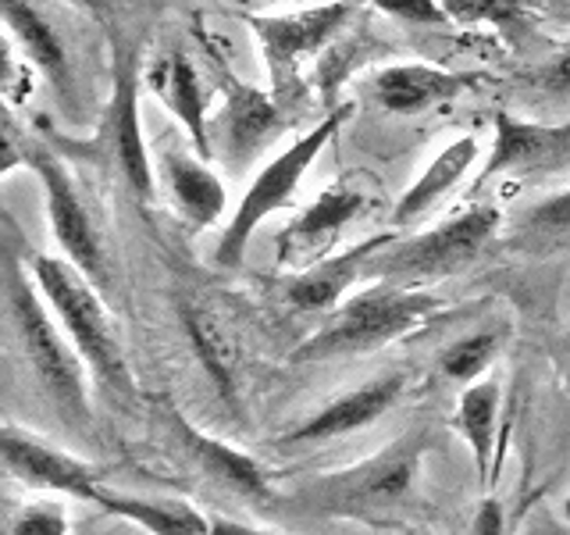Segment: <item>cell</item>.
Returning a JSON list of instances; mask_svg holds the SVG:
<instances>
[{
    "instance_id": "obj_1",
    "label": "cell",
    "mask_w": 570,
    "mask_h": 535,
    "mask_svg": "<svg viewBox=\"0 0 570 535\" xmlns=\"http://www.w3.org/2000/svg\"><path fill=\"white\" fill-rule=\"evenodd\" d=\"M0 285H4V314L18 353L40 386L50 410L71 432H86L94 425L89 410V368L71 347L58 314L50 311L47 296L36 285L26 264V243L18 236V225L8 218L4 225V261H0Z\"/></svg>"
},
{
    "instance_id": "obj_2",
    "label": "cell",
    "mask_w": 570,
    "mask_h": 535,
    "mask_svg": "<svg viewBox=\"0 0 570 535\" xmlns=\"http://www.w3.org/2000/svg\"><path fill=\"white\" fill-rule=\"evenodd\" d=\"M428 450H432V432L428 425H417L350 468L303 481L293 496H285V507L361 525H400V514L414 504Z\"/></svg>"
},
{
    "instance_id": "obj_3",
    "label": "cell",
    "mask_w": 570,
    "mask_h": 535,
    "mask_svg": "<svg viewBox=\"0 0 570 535\" xmlns=\"http://www.w3.org/2000/svg\"><path fill=\"white\" fill-rule=\"evenodd\" d=\"M26 264L47 296L50 311L58 314L61 329L68 332L71 347L79 350L94 382L121 407H132L139 400V386L125 353V335L111 308L100 296V285L89 279L82 268H76L68 257L29 250L26 243Z\"/></svg>"
},
{
    "instance_id": "obj_4",
    "label": "cell",
    "mask_w": 570,
    "mask_h": 535,
    "mask_svg": "<svg viewBox=\"0 0 570 535\" xmlns=\"http://www.w3.org/2000/svg\"><path fill=\"white\" fill-rule=\"evenodd\" d=\"M445 311V300L424 285L403 282H371L328 314L317 332H311L289 353L293 364H321L338 357L374 353L389 343L421 332Z\"/></svg>"
},
{
    "instance_id": "obj_5",
    "label": "cell",
    "mask_w": 570,
    "mask_h": 535,
    "mask_svg": "<svg viewBox=\"0 0 570 535\" xmlns=\"http://www.w3.org/2000/svg\"><path fill=\"white\" fill-rule=\"evenodd\" d=\"M361 11V0H325V4L285 11V14H246L267 68V89L289 115L311 104V86L303 68L314 65Z\"/></svg>"
},
{
    "instance_id": "obj_6",
    "label": "cell",
    "mask_w": 570,
    "mask_h": 535,
    "mask_svg": "<svg viewBox=\"0 0 570 535\" xmlns=\"http://www.w3.org/2000/svg\"><path fill=\"white\" fill-rule=\"evenodd\" d=\"M350 115H353V100L328 107V115L321 121H314V129H307L299 139H293L289 147H285L278 157L267 160V165L257 172V178L243 193L236 214H232L228 225L222 228L218 246H214V268L232 272V268L243 264L254 232L272 218V214L289 211L296 204V189L303 183V175L314 168V160L335 139V133L343 129Z\"/></svg>"
},
{
    "instance_id": "obj_7",
    "label": "cell",
    "mask_w": 570,
    "mask_h": 535,
    "mask_svg": "<svg viewBox=\"0 0 570 535\" xmlns=\"http://www.w3.org/2000/svg\"><path fill=\"white\" fill-rule=\"evenodd\" d=\"M499 225H503V214L495 204H474L435 228H424L417 236H396L382 246L367 264V279L421 285L456 275L485 254L499 236Z\"/></svg>"
},
{
    "instance_id": "obj_8",
    "label": "cell",
    "mask_w": 570,
    "mask_h": 535,
    "mask_svg": "<svg viewBox=\"0 0 570 535\" xmlns=\"http://www.w3.org/2000/svg\"><path fill=\"white\" fill-rule=\"evenodd\" d=\"M115 36V79H111V97L89 139V157L100 160L104 168H111L125 186H129L139 201L154 204L160 189H157V168L147 150V136H142V121H139V89L142 82V68L139 65V43L136 40H121Z\"/></svg>"
},
{
    "instance_id": "obj_9",
    "label": "cell",
    "mask_w": 570,
    "mask_h": 535,
    "mask_svg": "<svg viewBox=\"0 0 570 535\" xmlns=\"http://www.w3.org/2000/svg\"><path fill=\"white\" fill-rule=\"evenodd\" d=\"M382 207V183L364 168L338 175L275 236V264L282 275L303 272L335 254L343 232L367 211Z\"/></svg>"
},
{
    "instance_id": "obj_10",
    "label": "cell",
    "mask_w": 570,
    "mask_h": 535,
    "mask_svg": "<svg viewBox=\"0 0 570 535\" xmlns=\"http://www.w3.org/2000/svg\"><path fill=\"white\" fill-rule=\"evenodd\" d=\"M26 168L36 175V183L43 189L50 236L58 243L61 257L82 268L100 290H107L111 285V254H107V243L94 222V211L86 207L82 189L76 183V175L68 172L65 157L53 147H47L43 139H29Z\"/></svg>"
},
{
    "instance_id": "obj_11",
    "label": "cell",
    "mask_w": 570,
    "mask_h": 535,
    "mask_svg": "<svg viewBox=\"0 0 570 535\" xmlns=\"http://www.w3.org/2000/svg\"><path fill=\"white\" fill-rule=\"evenodd\" d=\"M207 65L214 68V79L222 89V111L210 118V139L228 172H246L285 129L293 125L289 111L272 97V89H257L254 82L239 79L222 61V50L207 43Z\"/></svg>"
},
{
    "instance_id": "obj_12",
    "label": "cell",
    "mask_w": 570,
    "mask_h": 535,
    "mask_svg": "<svg viewBox=\"0 0 570 535\" xmlns=\"http://www.w3.org/2000/svg\"><path fill=\"white\" fill-rule=\"evenodd\" d=\"M0 460H4L8 478L18 481V486H26L32 493L79 496L86 504H94L100 478H104L97 464H89L71 450H65V446L11 421L4 425V432H0Z\"/></svg>"
},
{
    "instance_id": "obj_13",
    "label": "cell",
    "mask_w": 570,
    "mask_h": 535,
    "mask_svg": "<svg viewBox=\"0 0 570 535\" xmlns=\"http://www.w3.org/2000/svg\"><path fill=\"white\" fill-rule=\"evenodd\" d=\"M0 8H4L8 40L22 50V58L32 65L36 76L50 86L61 115L68 121H79L82 94H79L76 65H71V54L61 40V32L53 29L50 14L40 8V0H0Z\"/></svg>"
},
{
    "instance_id": "obj_14",
    "label": "cell",
    "mask_w": 570,
    "mask_h": 535,
    "mask_svg": "<svg viewBox=\"0 0 570 535\" xmlns=\"http://www.w3.org/2000/svg\"><path fill=\"white\" fill-rule=\"evenodd\" d=\"M406 386H410V374L403 368H389L382 374H374V379L332 397L325 407L314 410L307 421H299L289 432H282L275 446H317V442L346 439L353 432H361V428L374 425L382 415H389V410L400 403Z\"/></svg>"
},
{
    "instance_id": "obj_15",
    "label": "cell",
    "mask_w": 570,
    "mask_h": 535,
    "mask_svg": "<svg viewBox=\"0 0 570 535\" xmlns=\"http://www.w3.org/2000/svg\"><path fill=\"white\" fill-rule=\"evenodd\" d=\"M570 165V121L546 125L528 121L510 111H495V133L485 168L478 172L474 189L503 175H539Z\"/></svg>"
},
{
    "instance_id": "obj_16",
    "label": "cell",
    "mask_w": 570,
    "mask_h": 535,
    "mask_svg": "<svg viewBox=\"0 0 570 535\" xmlns=\"http://www.w3.org/2000/svg\"><path fill=\"white\" fill-rule=\"evenodd\" d=\"M160 418L171 425V432L183 442V450L196 460V468H200L214 486L228 489L232 496H239L254 507L275 504V489H272V481H267L264 468L249 454H243L239 446L196 428L175 403H160Z\"/></svg>"
},
{
    "instance_id": "obj_17",
    "label": "cell",
    "mask_w": 570,
    "mask_h": 535,
    "mask_svg": "<svg viewBox=\"0 0 570 535\" xmlns=\"http://www.w3.org/2000/svg\"><path fill=\"white\" fill-rule=\"evenodd\" d=\"M157 189L165 204L178 214L189 232H207L225 214L228 189L222 175L210 168V160L200 154H189L183 147H160L157 154Z\"/></svg>"
},
{
    "instance_id": "obj_18",
    "label": "cell",
    "mask_w": 570,
    "mask_h": 535,
    "mask_svg": "<svg viewBox=\"0 0 570 535\" xmlns=\"http://www.w3.org/2000/svg\"><path fill=\"white\" fill-rule=\"evenodd\" d=\"M396 236H400V228L379 232V236H371V240H361L346 250H335L332 257L303 268V272H289L282 279V300L299 314H325V311L332 314L338 303H343V296L350 293V285L367 279L371 257Z\"/></svg>"
},
{
    "instance_id": "obj_19",
    "label": "cell",
    "mask_w": 570,
    "mask_h": 535,
    "mask_svg": "<svg viewBox=\"0 0 570 535\" xmlns=\"http://www.w3.org/2000/svg\"><path fill=\"white\" fill-rule=\"evenodd\" d=\"M485 82V71H453L424 61H396L374 71L371 97L389 115H417L424 107L456 100Z\"/></svg>"
},
{
    "instance_id": "obj_20",
    "label": "cell",
    "mask_w": 570,
    "mask_h": 535,
    "mask_svg": "<svg viewBox=\"0 0 570 535\" xmlns=\"http://www.w3.org/2000/svg\"><path fill=\"white\" fill-rule=\"evenodd\" d=\"M150 94L168 107L175 121L183 125L186 139L200 157H214V139H210V115H207V97H204V79L196 71L193 58L186 50H168L154 58L142 71Z\"/></svg>"
},
{
    "instance_id": "obj_21",
    "label": "cell",
    "mask_w": 570,
    "mask_h": 535,
    "mask_svg": "<svg viewBox=\"0 0 570 535\" xmlns=\"http://www.w3.org/2000/svg\"><path fill=\"white\" fill-rule=\"evenodd\" d=\"M175 314H178V325H183L189 347L196 353V361L204 364V374L214 386V392H218L228 407H239L243 357H239L236 335H232V329L222 321V314L207 308L204 300H193V296H178Z\"/></svg>"
},
{
    "instance_id": "obj_22",
    "label": "cell",
    "mask_w": 570,
    "mask_h": 535,
    "mask_svg": "<svg viewBox=\"0 0 570 535\" xmlns=\"http://www.w3.org/2000/svg\"><path fill=\"white\" fill-rule=\"evenodd\" d=\"M478 157H481V143L474 136H456L453 143H445V147L421 168L414 183L403 189L396 207H392V225L410 228L414 222H421L428 211L439 207L445 196L474 172Z\"/></svg>"
},
{
    "instance_id": "obj_23",
    "label": "cell",
    "mask_w": 570,
    "mask_h": 535,
    "mask_svg": "<svg viewBox=\"0 0 570 535\" xmlns=\"http://www.w3.org/2000/svg\"><path fill=\"white\" fill-rule=\"evenodd\" d=\"M499 410H503V389H499L495 374H485V379L463 386L453 428L468 442L481 481H492L499 475V454H503V442H495L499 432H503L499 428Z\"/></svg>"
},
{
    "instance_id": "obj_24",
    "label": "cell",
    "mask_w": 570,
    "mask_h": 535,
    "mask_svg": "<svg viewBox=\"0 0 570 535\" xmlns=\"http://www.w3.org/2000/svg\"><path fill=\"white\" fill-rule=\"evenodd\" d=\"M94 504L107 514L121 517L147 535H210V514L193 507L189 499H150V496H129L100 486Z\"/></svg>"
},
{
    "instance_id": "obj_25",
    "label": "cell",
    "mask_w": 570,
    "mask_h": 535,
    "mask_svg": "<svg viewBox=\"0 0 570 535\" xmlns=\"http://www.w3.org/2000/svg\"><path fill=\"white\" fill-rule=\"evenodd\" d=\"M379 50H385V43L367 29H353L350 26L343 36H338V40L314 61L311 82L317 86L321 104L338 107V94H343V86L350 82V76H353V71H361L364 65H371Z\"/></svg>"
},
{
    "instance_id": "obj_26",
    "label": "cell",
    "mask_w": 570,
    "mask_h": 535,
    "mask_svg": "<svg viewBox=\"0 0 570 535\" xmlns=\"http://www.w3.org/2000/svg\"><path fill=\"white\" fill-rule=\"evenodd\" d=\"M503 339H507L503 329H478V332L460 335L439 353V371L460 386L485 379L492 364L499 361V353H503Z\"/></svg>"
},
{
    "instance_id": "obj_27",
    "label": "cell",
    "mask_w": 570,
    "mask_h": 535,
    "mask_svg": "<svg viewBox=\"0 0 570 535\" xmlns=\"http://www.w3.org/2000/svg\"><path fill=\"white\" fill-rule=\"evenodd\" d=\"M453 26H492L503 36H524L531 29V8L524 0H439Z\"/></svg>"
},
{
    "instance_id": "obj_28",
    "label": "cell",
    "mask_w": 570,
    "mask_h": 535,
    "mask_svg": "<svg viewBox=\"0 0 570 535\" xmlns=\"http://www.w3.org/2000/svg\"><path fill=\"white\" fill-rule=\"evenodd\" d=\"M71 517L58 499H29L8 514L4 535H68Z\"/></svg>"
},
{
    "instance_id": "obj_29",
    "label": "cell",
    "mask_w": 570,
    "mask_h": 535,
    "mask_svg": "<svg viewBox=\"0 0 570 535\" xmlns=\"http://www.w3.org/2000/svg\"><path fill=\"white\" fill-rule=\"evenodd\" d=\"M521 228L531 236H567L570 232V186L534 201L521 214Z\"/></svg>"
},
{
    "instance_id": "obj_30",
    "label": "cell",
    "mask_w": 570,
    "mask_h": 535,
    "mask_svg": "<svg viewBox=\"0 0 570 535\" xmlns=\"http://www.w3.org/2000/svg\"><path fill=\"white\" fill-rule=\"evenodd\" d=\"M367 4L403 26H432V29L453 26L439 0H367Z\"/></svg>"
},
{
    "instance_id": "obj_31",
    "label": "cell",
    "mask_w": 570,
    "mask_h": 535,
    "mask_svg": "<svg viewBox=\"0 0 570 535\" xmlns=\"http://www.w3.org/2000/svg\"><path fill=\"white\" fill-rule=\"evenodd\" d=\"M534 86L542 89L546 97H557V100H570V47L552 54V58L534 71Z\"/></svg>"
},
{
    "instance_id": "obj_32",
    "label": "cell",
    "mask_w": 570,
    "mask_h": 535,
    "mask_svg": "<svg viewBox=\"0 0 570 535\" xmlns=\"http://www.w3.org/2000/svg\"><path fill=\"white\" fill-rule=\"evenodd\" d=\"M32 65L22 58V50H18L11 40H8V68H4V97H8V107L29 100L32 94Z\"/></svg>"
},
{
    "instance_id": "obj_33",
    "label": "cell",
    "mask_w": 570,
    "mask_h": 535,
    "mask_svg": "<svg viewBox=\"0 0 570 535\" xmlns=\"http://www.w3.org/2000/svg\"><path fill=\"white\" fill-rule=\"evenodd\" d=\"M468 535H510L507 510H503V504H499L495 496H485V499H481V504L474 507V517H471Z\"/></svg>"
},
{
    "instance_id": "obj_34",
    "label": "cell",
    "mask_w": 570,
    "mask_h": 535,
    "mask_svg": "<svg viewBox=\"0 0 570 535\" xmlns=\"http://www.w3.org/2000/svg\"><path fill=\"white\" fill-rule=\"evenodd\" d=\"M521 535H570V517H567V514H557V510H549V507L542 504V507H534V510L528 514V522H524Z\"/></svg>"
},
{
    "instance_id": "obj_35",
    "label": "cell",
    "mask_w": 570,
    "mask_h": 535,
    "mask_svg": "<svg viewBox=\"0 0 570 535\" xmlns=\"http://www.w3.org/2000/svg\"><path fill=\"white\" fill-rule=\"evenodd\" d=\"M210 535H282V532L249 525V522H239V517H228V514H210Z\"/></svg>"
},
{
    "instance_id": "obj_36",
    "label": "cell",
    "mask_w": 570,
    "mask_h": 535,
    "mask_svg": "<svg viewBox=\"0 0 570 535\" xmlns=\"http://www.w3.org/2000/svg\"><path fill=\"white\" fill-rule=\"evenodd\" d=\"M61 4L68 8H76L82 14H89L94 22L107 26V29H115V0H61Z\"/></svg>"
},
{
    "instance_id": "obj_37",
    "label": "cell",
    "mask_w": 570,
    "mask_h": 535,
    "mask_svg": "<svg viewBox=\"0 0 570 535\" xmlns=\"http://www.w3.org/2000/svg\"><path fill=\"white\" fill-rule=\"evenodd\" d=\"M563 389H567V397H570V364H567V371H563Z\"/></svg>"
},
{
    "instance_id": "obj_38",
    "label": "cell",
    "mask_w": 570,
    "mask_h": 535,
    "mask_svg": "<svg viewBox=\"0 0 570 535\" xmlns=\"http://www.w3.org/2000/svg\"><path fill=\"white\" fill-rule=\"evenodd\" d=\"M563 514H567V517H570V496H567V499H563Z\"/></svg>"
},
{
    "instance_id": "obj_39",
    "label": "cell",
    "mask_w": 570,
    "mask_h": 535,
    "mask_svg": "<svg viewBox=\"0 0 570 535\" xmlns=\"http://www.w3.org/2000/svg\"><path fill=\"white\" fill-rule=\"evenodd\" d=\"M567 339H570V332H567Z\"/></svg>"
}]
</instances>
